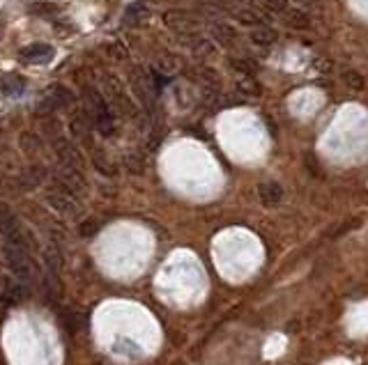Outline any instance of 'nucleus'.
Segmentation results:
<instances>
[{"label":"nucleus","instance_id":"f257e3e1","mask_svg":"<svg viewBox=\"0 0 368 365\" xmlns=\"http://www.w3.org/2000/svg\"><path fill=\"white\" fill-rule=\"evenodd\" d=\"M5 260L10 264L12 273L21 285H30L35 280V264L28 253V246L23 244H5Z\"/></svg>","mask_w":368,"mask_h":365},{"label":"nucleus","instance_id":"f03ea898","mask_svg":"<svg viewBox=\"0 0 368 365\" xmlns=\"http://www.w3.org/2000/svg\"><path fill=\"white\" fill-rule=\"evenodd\" d=\"M83 102H86V113H88V118L92 120V124H95L104 136L111 134L115 122H113L111 109H108V104L104 102L102 92H97L95 88H86V92H83Z\"/></svg>","mask_w":368,"mask_h":365},{"label":"nucleus","instance_id":"7ed1b4c3","mask_svg":"<svg viewBox=\"0 0 368 365\" xmlns=\"http://www.w3.org/2000/svg\"><path fill=\"white\" fill-rule=\"evenodd\" d=\"M46 202L51 205L58 214H63V216H74V214H79L81 209L77 193H74L72 188H67L65 184H60V181L46 188Z\"/></svg>","mask_w":368,"mask_h":365},{"label":"nucleus","instance_id":"20e7f679","mask_svg":"<svg viewBox=\"0 0 368 365\" xmlns=\"http://www.w3.org/2000/svg\"><path fill=\"white\" fill-rule=\"evenodd\" d=\"M0 235H3L5 244H23V246H28L26 232H23L19 219H16L10 207L3 205V202H0Z\"/></svg>","mask_w":368,"mask_h":365},{"label":"nucleus","instance_id":"39448f33","mask_svg":"<svg viewBox=\"0 0 368 365\" xmlns=\"http://www.w3.org/2000/svg\"><path fill=\"white\" fill-rule=\"evenodd\" d=\"M53 55H55L53 46L51 44H41V41H35V44L21 48V53H19L21 60L28 62V64H46V62L53 60Z\"/></svg>","mask_w":368,"mask_h":365},{"label":"nucleus","instance_id":"423d86ee","mask_svg":"<svg viewBox=\"0 0 368 365\" xmlns=\"http://www.w3.org/2000/svg\"><path fill=\"white\" fill-rule=\"evenodd\" d=\"M67 102H72V95L67 92V90H65L63 85H55V88L48 90L46 97L39 102L37 113H44V115H46V113H53V111H58V109H63V106H65Z\"/></svg>","mask_w":368,"mask_h":365},{"label":"nucleus","instance_id":"0eeeda50","mask_svg":"<svg viewBox=\"0 0 368 365\" xmlns=\"http://www.w3.org/2000/svg\"><path fill=\"white\" fill-rule=\"evenodd\" d=\"M55 154L60 156V163L67 165V168H79L83 165V156L79 152V147L70 143V140L65 138H55Z\"/></svg>","mask_w":368,"mask_h":365},{"label":"nucleus","instance_id":"6e6552de","mask_svg":"<svg viewBox=\"0 0 368 365\" xmlns=\"http://www.w3.org/2000/svg\"><path fill=\"white\" fill-rule=\"evenodd\" d=\"M92 120L88 118V113L86 111H79V113H74L72 115V122H70V129H72V136L81 140V143H88L90 140V131H92Z\"/></svg>","mask_w":368,"mask_h":365},{"label":"nucleus","instance_id":"1a4fd4ad","mask_svg":"<svg viewBox=\"0 0 368 365\" xmlns=\"http://www.w3.org/2000/svg\"><path fill=\"white\" fill-rule=\"evenodd\" d=\"M44 264L48 269V278H58L60 280V271H63V253L55 244H48L44 248Z\"/></svg>","mask_w":368,"mask_h":365},{"label":"nucleus","instance_id":"9d476101","mask_svg":"<svg viewBox=\"0 0 368 365\" xmlns=\"http://www.w3.org/2000/svg\"><path fill=\"white\" fill-rule=\"evenodd\" d=\"M26 90V78L19 76V74H7V76L0 78V92L5 97H19Z\"/></svg>","mask_w":368,"mask_h":365},{"label":"nucleus","instance_id":"9b49d317","mask_svg":"<svg viewBox=\"0 0 368 365\" xmlns=\"http://www.w3.org/2000/svg\"><path fill=\"white\" fill-rule=\"evenodd\" d=\"M258 191H261V200L265 205H279L283 198V188L276 181H263Z\"/></svg>","mask_w":368,"mask_h":365},{"label":"nucleus","instance_id":"f8f14e48","mask_svg":"<svg viewBox=\"0 0 368 365\" xmlns=\"http://www.w3.org/2000/svg\"><path fill=\"white\" fill-rule=\"evenodd\" d=\"M95 168L99 170V172H104L106 177H111V175H115V165L111 163V159H108V156H104V154H97L95 156Z\"/></svg>","mask_w":368,"mask_h":365},{"label":"nucleus","instance_id":"ddd939ff","mask_svg":"<svg viewBox=\"0 0 368 365\" xmlns=\"http://www.w3.org/2000/svg\"><path fill=\"white\" fill-rule=\"evenodd\" d=\"M343 81H346V85L353 88V90H359L364 85V76L362 74H357V71H346L343 74Z\"/></svg>","mask_w":368,"mask_h":365},{"label":"nucleus","instance_id":"4468645a","mask_svg":"<svg viewBox=\"0 0 368 365\" xmlns=\"http://www.w3.org/2000/svg\"><path fill=\"white\" fill-rule=\"evenodd\" d=\"M274 39H276V32H270L265 28H263V35H261V30L254 32V41H258V44H272Z\"/></svg>","mask_w":368,"mask_h":365},{"label":"nucleus","instance_id":"2eb2a0df","mask_svg":"<svg viewBox=\"0 0 368 365\" xmlns=\"http://www.w3.org/2000/svg\"><path fill=\"white\" fill-rule=\"evenodd\" d=\"M97 230H99L97 223L95 221H88V223H83V226H81V235L83 237H90L92 232H97Z\"/></svg>","mask_w":368,"mask_h":365}]
</instances>
